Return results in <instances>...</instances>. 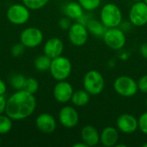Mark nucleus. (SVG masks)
Here are the masks:
<instances>
[{"instance_id": "nucleus-15", "label": "nucleus", "mask_w": 147, "mask_h": 147, "mask_svg": "<svg viewBox=\"0 0 147 147\" xmlns=\"http://www.w3.org/2000/svg\"><path fill=\"white\" fill-rule=\"evenodd\" d=\"M64 50V43L58 37H52L47 40L44 45V54L47 55L52 59L60 56Z\"/></svg>"}, {"instance_id": "nucleus-12", "label": "nucleus", "mask_w": 147, "mask_h": 147, "mask_svg": "<svg viewBox=\"0 0 147 147\" xmlns=\"http://www.w3.org/2000/svg\"><path fill=\"white\" fill-rule=\"evenodd\" d=\"M116 128L123 134H134L139 128L138 119L131 114H122L116 120Z\"/></svg>"}, {"instance_id": "nucleus-22", "label": "nucleus", "mask_w": 147, "mask_h": 147, "mask_svg": "<svg viewBox=\"0 0 147 147\" xmlns=\"http://www.w3.org/2000/svg\"><path fill=\"white\" fill-rule=\"evenodd\" d=\"M13 120L6 114L0 115V135L6 134L11 131L13 127Z\"/></svg>"}, {"instance_id": "nucleus-6", "label": "nucleus", "mask_w": 147, "mask_h": 147, "mask_svg": "<svg viewBox=\"0 0 147 147\" xmlns=\"http://www.w3.org/2000/svg\"><path fill=\"white\" fill-rule=\"evenodd\" d=\"M102 39L108 47L115 51L122 49L127 42L125 33L118 27L107 28L102 35Z\"/></svg>"}, {"instance_id": "nucleus-37", "label": "nucleus", "mask_w": 147, "mask_h": 147, "mask_svg": "<svg viewBox=\"0 0 147 147\" xmlns=\"http://www.w3.org/2000/svg\"><path fill=\"white\" fill-rule=\"evenodd\" d=\"M134 1H135V2H139V1H142V0H134Z\"/></svg>"}, {"instance_id": "nucleus-2", "label": "nucleus", "mask_w": 147, "mask_h": 147, "mask_svg": "<svg viewBox=\"0 0 147 147\" xmlns=\"http://www.w3.org/2000/svg\"><path fill=\"white\" fill-rule=\"evenodd\" d=\"M123 16L121 9L113 3H108L102 6L100 11V21L107 28H117L122 22Z\"/></svg>"}, {"instance_id": "nucleus-8", "label": "nucleus", "mask_w": 147, "mask_h": 147, "mask_svg": "<svg viewBox=\"0 0 147 147\" xmlns=\"http://www.w3.org/2000/svg\"><path fill=\"white\" fill-rule=\"evenodd\" d=\"M68 38L70 42L76 47H83L89 38V31L86 26L81 22L71 24L68 29Z\"/></svg>"}, {"instance_id": "nucleus-5", "label": "nucleus", "mask_w": 147, "mask_h": 147, "mask_svg": "<svg viewBox=\"0 0 147 147\" xmlns=\"http://www.w3.org/2000/svg\"><path fill=\"white\" fill-rule=\"evenodd\" d=\"M115 91L123 97H132L139 90L137 82L129 76H120L114 82Z\"/></svg>"}, {"instance_id": "nucleus-34", "label": "nucleus", "mask_w": 147, "mask_h": 147, "mask_svg": "<svg viewBox=\"0 0 147 147\" xmlns=\"http://www.w3.org/2000/svg\"><path fill=\"white\" fill-rule=\"evenodd\" d=\"M73 147H88L87 146V145L84 143V142H79V143H76V144H74L73 146H72Z\"/></svg>"}, {"instance_id": "nucleus-4", "label": "nucleus", "mask_w": 147, "mask_h": 147, "mask_svg": "<svg viewBox=\"0 0 147 147\" xmlns=\"http://www.w3.org/2000/svg\"><path fill=\"white\" fill-rule=\"evenodd\" d=\"M72 70V65L70 59L65 56H59L52 59L49 68L52 77L57 81L66 80Z\"/></svg>"}, {"instance_id": "nucleus-24", "label": "nucleus", "mask_w": 147, "mask_h": 147, "mask_svg": "<svg viewBox=\"0 0 147 147\" xmlns=\"http://www.w3.org/2000/svg\"><path fill=\"white\" fill-rule=\"evenodd\" d=\"M22 2L29 9L37 10L46 6L49 0H22Z\"/></svg>"}, {"instance_id": "nucleus-7", "label": "nucleus", "mask_w": 147, "mask_h": 147, "mask_svg": "<svg viewBox=\"0 0 147 147\" xmlns=\"http://www.w3.org/2000/svg\"><path fill=\"white\" fill-rule=\"evenodd\" d=\"M6 16L9 22L15 25H23L29 20V9L23 3H15L9 7L6 12Z\"/></svg>"}, {"instance_id": "nucleus-16", "label": "nucleus", "mask_w": 147, "mask_h": 147, "mask_svg": "<svg viewBox=\"0 0 147 147\" xmlns=\"http://www.w3.org/2000/svg\"><path fill=\"white\" fill-rule=\"evenodd\" d=\"M81 140L87 146H96L100 142V134L92 125H86L81 130Z\"/></svg>"}, {"instance_id": "nucleus-30", "label": "nucleus", "mask_w": 147, "mask_h": 147, "mask_svg": "<svg viewBox=\"0 0 147 147\" xmlns=\"http://www.w3.org/2000/svg\"><path fill=\"white\" fill-rule=\"evenodd\" d=\"M71 26V19L67 16L61 18L59 21V27L63 29V30H68Z\"/></svg>"}, {"instance_id": "nucleus-25", "label": "nucleus", "mask_w": 147, "mask_h": 147, "mask_svg": "<svg viewBox=\"0 0 147 147\" xmlns=\"http://www.w3.org/2000/svg\"><path fill=\"white\" fill-rule=\"evenodd\" d=\"M25 81H26V78L23 75H22V74H16V75L12 76V78H10L9 83H10L11 86L15 90H20L23 89Z\"/></svg>"}, {"instance_id": "nucleus-11", "label": "nucleus", "mask_w": 147, "mask_h": 147, "mask_svg": "<svg viewBox=\"0 0 147 147\" xmlns=\"http://www.w3.org/2000/svg\"><path fill=\"white\" fill-rule=\"evenodd\" d=\"M59 121L65 128H73L79 122V115L71 106L63 107L59 113Z\"/></svg>"}, {"instance_id": "nucleus-39", "label": "nucleus", "mask_w": 147, "mask_h": 147, "mask_svg": "<svg viewBox=\"0 0 147 147\" xmlns=\"http://www.w3.org/2000/svg\"><path fill=\"white\" fill-rule=\"evenodd\" d=\"M146 107H147V98H146Z\"/></svg>"}, {"instance_id": "nucleus-23", "label": "nucleus", "mask_w": 147, "mask_h": 147, "mask_svg": "<svg viewBox=\"0 0 147 147\" xmlns=\"http://www.w3.org/2000/svg\"><path fill=\"white\" fill-rule=\"evenodd\" d=\"M39 87H40L39 82L35 78H26V81H25V84H24L22 90L30 93V94L34 95L38 91Z\"/></svg>"}, {"instance_id": "nucleus-40", "label": "nucleus", "mask_w": 147, "mask_h": 147, "mask_svg": "<svg viewBox=\"0 0 147 147\" xmlns=\"http://www.w3.org/2000/svg\"><path fill=\"white\" fill-rule=\"evenodd\" d=\"M0 145H1V138H0Z\"/></svg>"}, {"instance_id": "nucleus-14", "label": "nucleus", "mask_w": 147, "mask_h": 147, "mask_svg": "<svg viewBox=\"0 0 147 147\" xmlns=\"http://www.w3.org/2000/svg\"><path fill=\"white\" fill-rule=\"evenodd\" d=\"M35 125L38 130L44 134L53 133L57 127L54 117L48 113H42L39 115L35 120Z\"/></svg>"}, {"instance_id": "nucleus-9", "label": "nucleus", "mask_w": 147, "mask_h": 147, "mask_svg": "<svg viewBox=\"0 0 147 147\" xmlns=\"http://www.w3.org/2000/svg\"><path fill=\"white\" fill-rule=\"evenodd\" d=\"M43 40L42 31L35 27L25 28L20 35V41L28 48H34L41 44Z\"/></svg>"}, {"instance_id": "nucleus-29", "label": "nucleus", "mask_w": 147, "mask_h": 147, "mask_svg": "<svg viewBox=\"0 0 147 147\" xmlns=\"http://www.w3.org/2000/svg\"><path fill=\"white\" fill-rule=\"evenodd\" d=\"M137 84L139 90H140V92L144 94H147V74L140 77Z\"/></svg>"}, {"instance_id": "nucleus-20", "label": "nucleus", "mask_w": 147, "mask_h": 147, "mask_svg": "<svg viewBox=\"0 0 147 147\" xmlns=\"http://www.w3.org/2000/svg\"><path fill=\"white\" fill-rule=\"evenodd\" d=\"M86 28L91 34L95 36H102L107 28L102 23L101 21L96 19H90L86 22Z\"/></svg>"}, {"instance_id": "nucleus-28", "label": "nucleus", "mask_w": 147, "mask_h": 147, "mask_svg": "<svg viewBox=\"0 0 147 147\" xmlns=\"http://www.w3.org/2000/svg\"><path fill=\"white\" fill-rule=\"evenodd\" d=\"M139 129L144 134L147 135V112L143 113L138 119Z\"/></svg>"}, {"instance_id": "nucleus-17", "label": "nucleus", "mask_w": 147, "mask_h": 147, "mask_svg": "<svg viewBox=\"0 0 147 147\" xmlns=\"http://www.w3.org/2000/svg\"><path fill=\"white\" fill-rule=\"evenodd\" d=\"M119 140V130L114 127H106L100 134V142L105 147H113Z\"/></svg>"}, {"instance_id": "nucleus-10", "label": "nucleus", "mask_w": 147, "mask_h": 147, "mask_svg": "<svg viewBox=\"0 0 147 147\" xmlns=\"http://www.w3.org/2000/svg\"><path fill=\"white\" fill-rule=\"evenodd\" d=\"M129 21L136 27H143L147 24V4L139 1L133 4L129 10Z\"/></svg>"}, {"instance_id": "nucleus-27", "label": "nucleus", "mask_w": 147, "mask_h": 147, "mask_svg": "<svg viewBox=\"0 0 147 147\" xmlns=\"http://www.w3.org/2000/svg\"><path fill=\"white\" fill-rule=\"evenodd\" d=\"M25 48L26 47L22 43H16L12 47H11V50H10V53H11V55L15 58H18L20 56H22L23 53H24V51H25Z\"/></svg>"}, {"instance_id": "nucleus-19", "label": "nucleus", "mask_w": 147, "mask_h": 147, "mask_svg": "<svg viewBox=\"0 0 147 147\" xmlns=\"http://www.w3.org/2000/svg\"><path fill=\"white\" fill-rule=\"evenodd\" d=\"M90 100V94L84 90H78L73 92L71 96V102L77 107H84L88 104Z\"/></svg>"}, {"instance_id": "nucleus-38", "label": "nucleus", "mask_w": 147, "mask_h": 147, "mask_svg": "<svg viewBox=\"0 0 147 147\" xmlns=\"http://www.w3.org/2000/svg\"><path fill=\"white\" fill-rule=\"evenodd\" d=\"M144 2H145V3L147 4V0H144Z\"/></svg>"}, {"instance_id": "nucleus-18", "label": "nucleus", "mask_w": 147, "mask_h": 147, "mask_svg": "<svg viewBox=\"0 0 147 147\" xmlns=\"http://www.w3.org/2000/svg\"><path fill=\"white\" fill-rule=\"evenodd\" d=\"M65 16L71 20H78L84 16V9L78 2H69L64 7Z\"/></svg>"}, {"instance_id": "nucleus-32", "label": "nucleus", "mask_w": 147, "mask_h": 147, "mask_svg": "<svg viewBox=\"0 0 147 147\" xmlns=\"http://www.w3.org/2000/svg\"><path fill=\"white\" fill-rule=\"evenodd\" d=\"M140 53L143 58L147 59V42H144L143 44H141L140 47Z\"/></svg>"}, {"instance_id": "nucleus-13", "label": "nucleus", "mask_w": 147, "mask_h": 147, "mask_svg": "<svg viewBox=\"0 0 147 147\" xmlns=\"http://www.w3.org/2000/svg\"><path fill=\"white\" fill-rule=\"evenodd\" d=\"M73 92V87L65 80L58 81L53 88V96L55 100L60 103H66L70 102Z\"/></svg>"}, {"instance_id": "nucleus-35", "label": "nucleus", "mask_w": 147, "mask_h": 147, "mask_svg": "<svg viewBox=\"0 0 147 147\" xmlns=\"http://www.w3.org/2000/svg\"><path fill=\"white\" fill-rule=\"evenodd\" d=\"M116 147H127L126 145H122V144H120V145H116L115 146Z\"/></svg>"}, {"instance_id": "nucleus-33", "label": "nucleus", "mask_w": 147, "mask_h": 147, "mask_svg": "<svg viewBox=\"0 0 147 147\" xmlns=\"http://www.w3.org/2000/svg\"><path fill=\"white\" fill-rule=\"evenodd\" d=\"M6 90H7V87H6L5 83L2 79H0V96H4Z\"/></svg>"}, {"instance_id": "nucleus-31", "label": "nucleus", "mask_w": 147, "mask_h": 147, "mask_svg": "<svg viewBox=\"0 0 147 147\" xmlns=\"http://www.w3.org/2000/svg\"><path fill=\"white\" fill-rule=\"evenodd\" d=\"M6 99L4 96H0V115L5 113V108H6Z\"/></svg>"}, {"instance_id": "nucleus-21", "label": "nucleus", "mask_w": 147, "mask_h": 147, "mask_svg": "<svg viewBox=\"0 0 147 147\" xmlns=\"http://www.w3.org/2000/svg\"><path fill=\"white\" fill-rule=\"evenodd\" d=\"M52 59L49 58L46 54L39 55L35 59H34V67L37 71H46L49 70L50 65H51Z\"/></svg>"}, {"instance_id": "nucleus-1", "label": "nucleus", "mask_w": 147, "mask_h": 147, "mask_svg": "<svg viewBox=\"0 0 147 147\" xmlns=\"http://www.w3.org/2000/svg\"><path fill=\"white\" fill-rule=\"evenodd\" d=\"M35 109L36 99L34 95L20 90L7 99L5 114L13 121H21L29 117Z\"/></svg>"}, {"instance_id": "nucleus-3", "label": "nucleus", "mask_w": 147, "mask_h": 147, "mask_svg": "<svg viewBox=\"0 0 147 147\" xmlns=\"http://www.w3.org/2000/svg\"><path fill=\"white\" fill-rule=\"evenodd\" d=\"M83 86L90 96H97L104 90L105 79L98 71L90 70L87 71L84 77Z\"/></svg>"}, {"instance_id": "nucleus-26", "label": "nucleus", "mask_w": 147, "mask_h": 147, "mask_svg": "<svg viewBox=\"0 0 147 147\" xmlns=\"http://www.w3.org/2000/svg\"><path fill=\"white\" fill-rule=\"evenodd\" d=\"M78 2L83 9L87 11H93L96 9L101 3V0H78Z\"/></svg>"}, {"instance_id": "nucleus-36", "label": "nucleus", "mask_w": 147, "mask_h": 147, "mask_svg": "<svg viewBox=\"0 0 147 147\" xmlns=\"http://www.w3.org/2000/svg\"><path fill=\"white\" fill-rule=\"evenodd\" d=\"M143 147H147V143H146V144H144L143 146H142Z\"/></svg>"}]
</instances>
